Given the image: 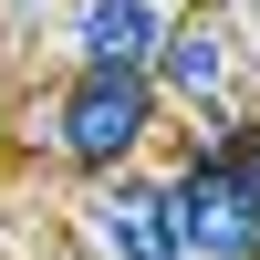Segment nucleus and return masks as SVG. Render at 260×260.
<instances>
[{
  "label": "nucleus",
  "instance_id": "nucleus-1",
  "mask_svg": "<svg viewBox=\"0 0 260 260\" xmlns=\"http://www.w3.org/2000/svg\"><path fill=\"white\" fill-rule=\"evenodd\" d=\"M156 73H62L52 94L21 115V146L62 156L73 177H125L156 136Z\"/></svg>",
  "mask_w": 260,
  "mask_h": 260
},
{
  "label": "nucleus",
  "instance_id": "nucleus-2",
  "mask_svg": "<svg viewBox=\"0 0 260 260\" xmlns=\"http://www.w3.org/2000/svg\"><path fill=\"white\" fill-rule=\"evenodd\" d=\"M167 198H177V250L187 260H260V177L240 156L187 146L167 167Z\"/></svg>",
  "mask_w": 260,
  "mask_h": 260
},
{
  "label": "nucleus",
  "instance_id": "nucleus-3",
  "mask_svg": "<svg viewBox=\"0 0 260 260\" xmlns=\"http://www.w3.org/2000/svg\"><path fill=\"white\" fill-rule=\"evenodd\" d=\"M73 240L83 260H187L177 250V198H167V177H94L73 208Z\"/></svg>",
  "mask_w": 260,
  "mask_h": 260
},
{
  "label": "nucleus",
  "instance_id": "nucleus-4",
  "mask_svg": "<svg viewBox=\"0 0 260 260\" xmlns=\"http://www.w3.org/2000/svg\"><path fill=\"white\" fill-rule=\"evenodd\" d=\"M167 31H177L167 0H73V11H62V52H73V73H156Z\"/></svg>",
  "mask_w": 260,
  "mask_h": 260
},
{
  "label": "nucleus",
  "instance_id": "nucleus-5",
  "mask_svg": "<svg viewBox=\"0 0 260 260\" xmlns=\"http://www.w3.org/2000/svg\"><path fill=\"white\" fill-rule=\"evenodd\" d=\"M229 11H187L177 31H167V52H156V94H177V104H198V115H219L229 104Z\"/></svg>",
  "mask_w": 260,
  "mask_h": 260
},
{
  "label": "nucleus",
  "instance_id": "nucleus-6",
  "mask_svg": "<svg viewBox=\"0 0 260 260\" xmlns=\"http://www.w3.org/2000/svg\"><path fill=\"white\" fill-rule=\"evenodd\" d=\"M187 11H229V0H187Z\"/></svg>",
  "mask_w": 260,
  "mask_h": 260
},
{
  "label": "nucleus",
  "instance_id": "nucleus-7",
  "mask_svg": "<svg viewBox=\"0 0 260 260\" xmlns=\"http://www.w3.org/2000/svg\"><path fill=\"white\" fill-rule=\"evenodd\" d=\"M250 11H260V0H250Z\"/></svg>",
  "mask_w": 260,
  "mask_h": 260
}]
</instances>
